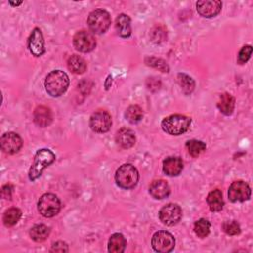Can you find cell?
Segmentation results:
<instances>
[{
  "mask_svg": "<svg viewBox=\"0 0 253 253\" xmlns=\"http://www.w3.org/2000/svg\"><path fill=\"white\" fill-rule=\"evenodd\" d=\"M222 230L228 235H237L240 233V225L235 220H228L223 222Z\"/></svg>",
  "mask_w": 253,
  "mask_h": 253,
  "instance_id": "4dcf8cb0",
  "label": "cell"
},
{
  "mask_svg": "<svg viewBox=\"0 0 253 253\" xmlns=\"http://www.w3.org/2000/svg\"><path fill=\"white\" fill-rule=\"evenodd\" d=\"M54 160H55V155L50 149L42 148L38 150L34 158V163L32 164L29 171V179L31 181L37 180L42 175V172L47 166L53 163Z\"/></svg>",
  "mask_w": 253,
  "mask_h": 253,
  "instance_id": "3957f363",
  "label": "cell"
},
{
  "mask_svg": "<svg viewBox=\"0 0 253 253\" xmlns=\"http://www.w3.org/2000/svg\"><path fill=\"white\" fill-rule=\"evenodd\" d=\"M28 47L30 52L36 57H39L45 52L43 37L39 28H35L32 31L28 41Z\"/></svg>",
  "mask_w": 253,
  "mask_h": 253,
  "instance_id": "4fadbf2b",
  "label": "cell"
},
{
  "mask_svg": "<svg viewBox=\"0 0 253 253\" xmlns=\"http://www.w3.org/2000/svg\"><path fill=\"white\" fill-rule=\"evenodd\" d=\"M61 208V204L57 196L51 193L43 194L38 202V211L44 217H52L56 215Z\"/></svg>",
  "mask_w": 253,
  "mask_h": 253,
  "instance_id": "8992f818",
  "label": "cell"
},
{
  "mask_svg": "<svg viewBox=\"0 0 253 253\" xmlns=\"http://www.w3.org/2000/svg\"><path fill=\"white\" fill-rule=\"evenodd\" d=\"M67 66L70 71L75 74H82L87 68L86 61L79 55L73 54L67 60Z\"/></svg>",
  "mask_w": 253,
  "mask_h": 253,
  "instance_id": "603a6c76",
  "label": "cell"
},
{
  "mask_svg": "<svg viewBox=\"0 0 253 253\" xmlns=\"http://www.w3.org/2000/svg\"><path fill=\"white\" fill-rule=\"evenodd\" d=\"M68 85V75L61 70H53L49 72L44 81L45 90L51 97L61 96L67 90Z\"/></svg>",
  "mask_w": 253,
  "mask_h": 253,
  "instance_id": "6da1fadb",
  "label": "cell"
},
{
  "mask_svg": "<svg viewBox=\"0 0 253 253\" xmlns=\"http://www.w3.org/2000/svg\"><path fill=\"white\" fill-rule=\"evenodd\" d=\"M51 252H67L68 247L67 244L63 241H57L52 244V247L50 249Z\"/></svg>",
  "mask_w": 253,
  "mask_h": 253,
  "instance_id": "d6a6232c",
  "label": "cell"
},
{
  "mask_svg": "<svg viewBox=\"0 0 253 253\" xmlns=\"http://www.w3.org/2000/svg\"><path fill=\"white\" fill-rule=\"evenodd\" d=\"M126 119L131 123V124H136L138 123L142 117H143V113H142V110L139 106L137 105H131L129 106L126 111Z\"/></svg>",
  "mask_w": 253,
  "mask_h": 253,
  "instance_id": "484cf974",
  "label": "cell"
},
{
  "mask_svg": "<svg viewBox=\"0 0 253 253\" xmlns=\"http://www.w3.org/2000/svg\"><path fill=\"white\" fill-rule=\"evenodd\" d=\"M49 232H50V229L48 226L44 224H37L31 228L30 236L36 242H42L47 238V236L49 235Z\"/></svg>",
  "mask_w": 253,
  "mask_h": 253,
  "instance_id": "cb8c5ba5",
  "label": "cell"
},
{
  "mask_svg": "<svg viewBox=\"0 0 253 253\" xmlns=\"http://www.w3.org/2000/svg\"><path fill=\"white\" fill-rule=\"evenodd\" d=\"M182 217V210L177 204H168L159 211L160 221L167 225L173 226L177 224Z\"/></svg>",
  "mask_w": 253,
  "mask_h": 253,
  "instance_id": "9c48e42d",
  "label": "cell"
},
{
  "mask_svg": "<svg viewBox=\"0 0 253 253\" xmlns=\"http://www.w3.org/2000/svg\"><path fill=\"white\" fill-rule=\"evenodd\" d=\"M207 203L211 211H219L222 210L224 202L222 199V194L218 189H215L209 193L207 197Z\"/></svg>",
  "mask_w": 253,
  "mask_h": 253,
  "instance_id": "7402d4cb",
  "label": "cell"
},
{
  "mask_svg": "<svg viewBox=\"0 0 253 253\" xmlns=\"http://www.w3.org/2000/svg\"><path fill=\"white\" fill-rule=\"evenodd\" d=\"M126 245V238L121 233H114L111 235L108 242V250L111 253H122L125 251Z\"/></svg>",
  "mask_w": 253,
  "mask_h": 253,
  "instance_id": "ffe728a7",
  "label": "cell"
},
{
  "mask_svg": "<svg viewBox=\"0 0 253 253\" xmlns=\"http://www.w3.org/2000/svg\"><path fill=\"white\" fill-rule=\"evenodd\" d=\"M0 144L3 152L7 154H15L21 149L23 140L16 132H6L1 136Z\"/></svg>",
  "mask_w": 253,
  "mask_h": 253,
  "instance_id": "7c38bea8",
  "label": "cell"
},
{
  "mask_svg": "<svg viewBox=\"0 0 253 253\" xmlns=\"http://www.w3.org/2000/svg\"><path fill=\"white\" fill-rule=\"evenodd\" d=\"M145 62L147 65L149 66H152L156 69H159L161 70L162 72H168L169 71V66L167 65V63L160 59V58H155V57H147L145 59Z\"/></svg>",
  "mask_w": 253,
  "mask_h": 253,
  "instance_id": "f546056e",
  "label": "cell"
},
{
  "mask_svg": "<svg viewBox=\"0 0 253 253\" xmlns=\"http://www.w3.org/2000/svg\"><path fill=\"white\" fill-rule=\"evenodd\" d=\"M111 25L110 14L103 9H96L89 14L88 26L95 34L105 33Z\"/></svg>",
  "mask_w": 253,
  "mask_h": 253,
  "instance_id": "5b68a950",
  "label": "cell"
},
{
  "mask_svg": "<svg viewBox=\"0 0 253 253\" xmlns=\"http://www.w3.org/2000/svg\"><path fill=\"white\" fill-rule=\"evenodd\" d=\"M34 121L36 125L41 127L49 126L52 122V114L49 108L45 106H39L34 112Z\"/></svg>",
  "mask_w": 253,
  "mask_h": 253,
  "instance_id": "2e32d148",
  "label": "cell"
},
{
  "mask_svg": "<svg viewBox=\"0 0 253 253\" xmlns=\"http://www.w3.org/2000/svg\"><path fill=\"white\" fill-rule=\"evenodd\" d=\"M191 125V119L187 116L175 114L168 116L161 122L162 129L171 135H180L185 133Z\"/></svg>",
  "mask_w": 253,
  "mask_h": 253,
  "instance_id": "7a4b0ae2",
  "label": "cell"
},
{
  "mask_svg": "<svg viewBox=\"0 0 253 253\" xmlns=\"http://www.w3.org/2000/svg\"><path fill=\"white\" fill-rule=\"evenodd\" d=\"M1 194H2V197L4 199H8L10 200L11 199V196H12V186L11 185H5L2 187V190H1Z\"/></svg>",
  "mask_w": 253,
  "mask_h": 253,
  "instance_id": "836d02e7",
  "label": "cell"
},
{
  "mask_svg": "<svg viewBox=\"0 0 253 253\" xmlns=\"http://www.w3.org/2000/svg\"><path fill=\"white\" fill-rule=\"evenodd\" d=\"M116 141L119 146L124 149L130 148L135 143L134 132L126 127L121 128L116 134Z\"/></svg>",
  "mask_w": 253,
  "mask_h": 253,
  "instance_id": "e0dca14e",
  "label": "cell"
},
{
  "mask_svg": "<svg viewBox=\"0 0 253 253\" xmlns=\"http://www.w3.org/2000/svg\"><path fill=\"white\" fill-rule=\"evenodd\" d=\"M186 147L188 149V152L193 157H198L201 153H203L206 150V144L201 140H188L186 142Z\"/></svg>",
  "mask_w": 253,
  "mask_h": 253,
  "instance_id": "4316f807",
  "label": "cell"
},
{
  "mask_svg": "<svg viewBox=\"0 0 253 253\" xmlns=\"http://www.w3.org/2000/svg\"><path fill=\"white\" fill-rule=\"evenodd\" d=\"M234 105H235V100L229 93H223L219 96V99L217 102V108L222 114L226 116L231 115L234 110Z\"/></svg>",
  "mask_w": 253,
  "mask_h": 253,
  "instance_id": "44dd1931",
  "label": "cell"
},
{
  "mask_svg": "<svg viewBox=\"0 0 253 253\" xmlns=\"http://www.w3.org/2000/svg\"><path fill=\"white\" fill-rule=\"evenodd\" d=\"M138 178L139 175L136 168L128 163L120 166L115 175L117 185L126 190L134 188L138 182Z\"/></svg>",
  "mask_w": 253,
  "mask_h": 253,
  "instance_id": "277c9868",
  "label": "cell"
},
{
  "mask_svg": "<svg viewBox=\"0 0 253 253\" xmlns=\"http://www.w3.org/2000/svg\"><path fill=\"white\" fill-rule=\"evenodd\" d=\"M22 212L17 208L8 209L3 214V222L6 226H13L15 225L21 218Z\"/></svg>",
  "mask_w": 253,
  "mask_h": 253,
  "instance_id": "d4e9b609",
  "label": "cell"
},
{
  "mask_svg": "<svg viewBox=\"0 0 253 253\" xmlns=\"http://www.w3.org/2000/svg\"><path fill=\"white\" fill-rule=\"evenodd\" d=\"M151 245L156 252H171L175 247V238L170 232L165 230H159L153 234L151 239Z\"/></svg>",
  "mask_w": 253,
  "mask_h": 253,
  "instance_id": "52a82bcc",
  "label": "cell"
},
{
  "mask_svg": "<svg viewBox=\"0 0 253 253\" xmlns=\"http://www.w3.org/2000/svg\"><path fill=\"white\" fill-rule=\"evenodd\" d=\"M178 82L185 94H190L194 90L195 82L189 75H187L185 73H179L178 74Z\"/></svg>",
  "mask_w": 253,
  "mask_h": 253,
  "instance_id": "83f0119b",
  "label": "cell"
},
{
  "mask_svg": "<svg viewBox=\"0 0 253 253\" xmlns=\"http://www.w3.org/2000/svg\"><path fill=\"white\" fill-rule=\"evenodd\" d=\"M73 44L80 52H90L96 46V40L91 33L79 31L73 37Z\"/></svg>",
  "mask_w": 253,
  "mask_h": 253,
  "instance_id": "30bf717a",
  "label": "cell"
},
{
  "mask_svg": "<svg viewBox=\"0 0 253 253\" xmlns=\"http://www.w3.org/2000/svg\"><path fill=\"white\" fill-rule=\"evenodd\" d=\"M183 170V161L180 157L170 156L163 161V172L170 176H178Z\"/></svg>",
  "mask_w": 253,
  "mask_h": 253,
  "instance_id": "9a60e30c",
  "label": "cell"
},
{
  "mask_svg": "<svg viewBox=\"0 0 253 253\" xmlns=\"http://www.w3.org/2000/svg\"><path fill=\"white\" fill-rule=\"evenodd\" d=\"M210 229H211V223L209 222V220L205 218H201L195 222L194 231L201 238L206 237L210 233Z\"/></svg>",
  "mask_w": 253,
  "mask_h": 253,
  "instance_id": "f1b7e54d",
  "label": "cell"
},
{
  "mask_svg": "<svg viewBox=\"0 0 253 253\" xmlns=\"http://www.w3.org/2000/svg\"><path fill=\"white\" fill-rule=\"evenodd\" d=\"M112 126L111 115L105 110L96 111L90 118V127L98 133L107 132Z\"/></svg>",
  "mask_w": 253,
  "mask_h": 253,
  "instance_id": "ba28073f",
  "label": "cell"
},
{
  "mask_svg": "<svg viewBox=\"0 0 253 253\" xmlns=\"http://www.w3.org/2000/svg\"><path fill=\"white\" fill-rule=\"evenodd\" d=\"M116 31L122 38H127L131 34L130 18L126 14H120L116 19Z\"/></svg>",
  "mask_w": 253,
  "mask_h": 253,
  "instance_id": "d6986e66",
  "label": "cell"
},
{
  "mask_svg": "<svg viewBox=\"0 0 253 253\" xmlns=\"http://www.w3.org/2000/svg\"><path fill=\"white\" fill-rule=\"evenodd\" d=\"M221 2L217 0L198 1L196 4L198 13L204 18L215 17L221 10Z\"/></svg>",
  "mask_w": 253,
  "mask_h": 253,
  "instance_id": "5bb4252c",
  "label": "cell"
},
{
  "mask_svg": "<svg viewBox=\"0 0 253 253\" xmlns=\"http://www.w3.org/2000/svg\"><path fill=\"white\" fill-rule=\"evenodd\" d=\"M250 196V187L244 181H234L229 186L228 198L231 202H244L249 200Z\"/></svg>",
  "mask_w": 253,
  "mask_h": 253,
  "instance_id": "8fae6325",
  "label": "cell"
},
{
  "mask_svg": "<svg viewBox=\"0 0 253 253\" xmlns=\"http://www.w3.org/2000/svg\"><path fill=\"white\" fill-rule=\"evenodd\" d=\"M252 53V47L251 45H244L239 53H238V57H237V62L239 64H244L245 62H247V60L250 58Z\"/></svg>",
  "mask_w": 253,
  "mask_h": 253,
  "instance_id": "1f68e13d",
  "label": "cell"
},
{
  "mask_svg": "<svg viewBox=\"0 0 253 253\" xmlns=\"http://www.w3.org/2000/svg\"><path fill=\"white\" fill-rule=\"evenodd\" d=\"M23 2L22 1H20V2H16V3H14V2H12V1H10V4L12 5V6H19V5H21Z\"/></svg>",
  "mask_w": 253,
  "mask_h": 253,
  "instance_id": "e575fe53",
  "label": "cell"
},
{
  "mask_svg": "<svg viewBox=\"0 0 253 253\" xmlns=\"http://www.w3.org/2000/svg\"><path fill=\"white\" fill-rule=\"evenodd\" d=\"M149 194L154 199H164L170 194V187L164 180H155L149 186Z\"/></svg>",
  "mask_w": 253,
  "mask_h": 253,
  "instance_id": "ac0fdd59",
  "label": "cell"
}]
</instances>
